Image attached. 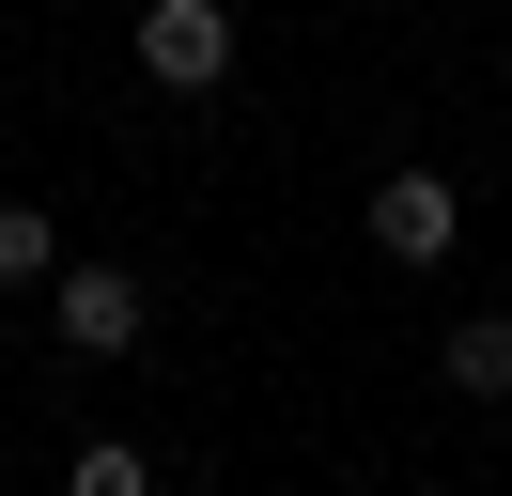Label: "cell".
<instances>
[{
    "mask_svg": "<svg viewBox=\"0 0 512 496\" xmlns=\"http://www.w3.org/2000/svg\"><path fill=\"white\" fill-rule=\"evenodd\" d=\"M125 47H140L156 93H218V78H233V0H140Z\"/></svg>",
    "mask_w": 512,
    "mask_h": 496,
    "instance_id": "obj_1",
    "label": "cell"
},
{
    "mask_svg": "<svg viewBox=\"0 0 512 496\" xmlns=\"http://www.w3.org/2000/svg\"><path fill=\"white\" fill-rule=\"evenodd\" d=\"M47 326H63L78 357H125V341L156 326V295H140L125 264H63V279H47Z\"/></svg>",
    "mask_w": 512,
    "mask_h": 496,
    "instance_id": "obj_2",
    "label": "cell"
},
{
    "mask_svg": "<svg viewBox=\"0 0 512 496\" xmlns=\"http://www.w3.org/2000/svg\"><path fill=\"white\" fill-rule=\"evenodd\" d=\"M373 248L388 264H450V248H466V186L450 171H388L373 186Z\"/></svg>",
    "mask_w": 512,
    "mask_h": 496,
    "instance_id": "obj_3",
    "label": "cell"
},
{
    "mask_svg": "<svg viewBox=\"0 0 512 496\" xmlns=\"http://www.w3.org/2000/svg\"><path fill=\"white\" fill-rule=\"evenodd\" d=\"M435 388L450 403H512V310H466V326L435 341Z\"/></svg>",
    "mask_w": 512,
    "mask_h": 496,
    "instance_id": "obj_4",
    "label": "cell"
},
{
    "mask_svg": "<svg viewBox=\"0 0 512 496\" xmlns=\"http://www.w3.org/2000/svg\"><path fill=\"white\" fill-rule=\"evenodd\" d=\"M63 279V233H47V202H0V295H47Z\"/></svg>",
    "mask_w": 512,
    "mask_h": 496,
    "instance_id": "obj_5",
    "label": "cell"
},
{
    "mask_svg": "<svg viewBox=\"0 0 512 496\" xmlns=\"http://www.w3.org/2000/svg\"><path fill=\"white\" fill-rule=\"evenodd\" d=\"M140 481H156V465H140L125 434H94V450H78V496H140Z\"/></svg>",
    "mask_w": 512,
    "mask_h": 496,
    "instance_id": "obj_6",
    "label": "cell"
}]
</instances>
